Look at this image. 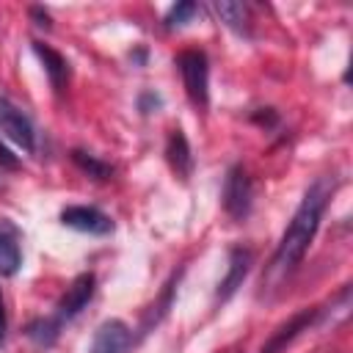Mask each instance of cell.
<instances>
[{
	"label": "cell",
	"mask_w": 353,
	"mask_h": 353,
	"mask_svg": "<svg viewBox=\"0 0 353 353\" xmlns=\"http://www.w3.org/2000/svg\"><path fill=\"white\" fill-rule=\"evenodd\" d=\"M331 190H334V182L331 179H314L309 185V190L303 193L287 232L281 234L279 245H276V254L265 270V279L262 284H268L265 290H276L303 259V254L309 251L314 234H317V226H320V218H323V210L331 199Z\"/></svg>",
	"instance_id": "1"
},
{
	"label": "cell",
	"mask_w": 353,
	"mask_h": 353,
	"mask_svg": "<svg viewBox=\"0 0 353 353\" xmlns=\"http://www.w3.org/2000/svg\"><path fill=\"white\" fill-rule=\"evenodd\" d=\"M176 66L185 83V91L196 108H207L210 102V63L201 50H182L176 55Z\"/></svg>",
	"instance_id": "2"
},
{
	"label": "cell",
	"mask_w": 353,
	"mask_h": 353,
	"mask_svg": "<svg viewBox=\"0 0 353 353\" xmlns=\"http://www.w3.org/2000/svg\"><path fill=\"white\" fill-rule=\"evenodd\" d=\"M251 199H254V188H251V179H248L245 168H243V165H232V168L226 171L223 193H221L223 210H226L234 221H243V218L251 212Z\"/></svg>",
	"instance_id": "3"
},
{
	"label": "cell",
	"mask_w": 353,
	"mask_h": 353,
	"mask_svg": "<svg viewBox=\"0 0 353 353\" xmlns=\"http://www.w3.org/2000/svg\"><path fill=\"white\" fill-rule=\"evenodd\" d=\"M0 130L6 132V138H11L17 146H22L25 152H33L36 146V135H33V124L30 119L6 97H0Z\"/></svg>",
	"instance_id": "4"
},
{
	"label": "cell",
	"mask_w": 353,
	"mask_h": 353,
	"mask_svg": "<svg viewBox=\"0 0 353 353\" xmlns=\"http://www.w3.org/2000/svg\"><path fill=\"white\" fill-rule=\"evenodd\" d=\"M61 223L85 234H110L113 232V221L97 210V207H85V204H72L66 210H61Z\"/></svg>",
	"instance_id": "5"
},
{
	"label": "cell",
	"mask_w": 353,
	"mask_h": 353,
	"mask_svg": "<svg viewBox=\"0 0 353 353\" xmlns=\"http://www.w3.org/2000/svg\"><path fill=\"white\" fill-rule=\"evenodd\" d=\"M94 284H97L94 273H80V276L72 281V287L63 292V298L58 301L55 320H58V323H63V320L77 317V314L88 306V301H91V295H94Z\"/></svg>",
	"instance_id": "6"
},
{
	"label": "cell",
	"mask_w": 353,
	"mask_h": 353,
	"mask_svg": "<svg viewBox=\"0 0 353 353\" xmlns=\"http://www.w3.org/2000/svg\"><path fill=\"white\" fill-rule=\"evenodd\" d=\"M130 345H132L130 325L121 320H105L97 328L88 353H130Z\"/></svg>",
	"instance_id": "7"
},
{
	"label": "cell",
	"mask_w": 353,
	"mask_h": 353,
	"mask_svg": "<svg viewBox=\"0 0 353 353\" xmlns=\"http://www.w3.org/2000/svg\"><path fill=\"white\" fill-rule=\"evenodd\" d=\"M251 262H254V254L248 248H232L229 251V268H226V276L218 284V301H226V298L234 295V290L243 284Z\"/></svg>",
	"instance_id": "8"
},
{
	"label": "cell",
	"mask_w": 353,
	"mask_h": 353,
	"mask_svg": "<svg viewBox=\"0 0 353 353\" xmlns=\"http://www.w3.org/2000/svg\"><path fill=\"white\" fill-rule=\"evenodd\" d=\"M19 262H22L19 232H17V226L11 221L0 218V273L3 276H14Z\"/></svg>",
	"instance_id": "9"
},
{
	"label": "cell",
	"mask_w": 353,
	"mask_h": 353,
	"mask_svg": "<svg viewBox=\"0 0 353 353\" xmlns=\"http://www.w3.org/2000/svg\"><path fill=\"white\" fill-rule=\"evenodd\" d=\"M165 157H168V165L174 168V174L179 179H188L190 171H193V154H190V146H188V138L182 130H171L168 135V143H165Z\"/></svg>",
	"instance_id": "10"
},
{
	"label": "cell",
	"mask_w": 353,
	"mask_h": 353,
	"mask_svg": "<svg viewBox=\"0 0 353 353\" xmlns=\"http://www.w3.org/2000/svg\"><path fill=\"white\" fill-rule=\"evenodd\" d=\"M314 314H317L314 309H301L298 314H292V317H290V320H287V323H284V325L270 336V342H268L259 353H279L284 345H290V342H292V339H295V336H298V334H301V331L314 320Z\"/></svg>",
	"instance_id": "11"
},
{
	"label": "cell",
	"mask_w": 353,
	"mask_h": 353,
	"mask_svg": "<svg viewBox=\"0 0 353 353\" xmlns=\"http://www.w3.org/2000/svg\"><path fill=\"white\" fill-rule=\"evenodd\" d=\"M33 52L41 58V63H44V69H47V77H50V83H52V88L55 91H63V85H66V80H69V63H66V58L61 55V52H55L52 47H47V44H33Z\"/></svg>",
	"instance_id": "12"
},
{
	"label": "cell",
	"mask_w": 353,
	"mask_h": 353,
	"mask_svg": "<svg viewBox=\"0 0 353 353\" xmlns=\"http://www.w3.org/2000/svg\"><path fill=\"white\" fill-rule=\"evenodd\" d=\"M212 11L237 33H248V6L245 3H212Z\"/></svg>",
	"instance_id": "13"
},
{
	"label": "cell",
	"mask_w": 353,
	"mask_h": 353,
	"mask_svg": "<svg viewBox=\"0 0 353 353\" xmlns=\"http://www.w3.org/2000/svg\"><path fill=\"white\" fill-rule=\"evenodd\" d=\"M72 160H74V165H77L80 171H85V174L94 176V179H108V176L113 174V165H110V163H105V160H99V157H94V154L83 152V149H74V152H72Z\"/></svg>",
	"instance_id": "14"
},
{
	"label": "cell",
	"mask_w": 353,
	"mask_h": 353,
	"mask_svg": "<svg viewBox=\"0 0 353 353\" xmlns=\"http://www.w3.org/2000/svg\"><path fill=\"white\" fill-rule=\"evenodd\" d=\"M58 328L61 323L55 317H41V320H33L28 325V336L39 345V347H50L55 339H58Z\"/></svg>",
	"instance_id": "15"
},
{
	"label": "cell",
	"mask_w": 353,
	"mask_h": 353,
	"mask_svg": "<svg viewBox=\"0 0 353 353\" xmlns=\"http://www.w3.org/2000/svg\"><path fill=\"white\" fill-rule=\"evenodd\" d=\"M196 11H199L196 3H176V6L165 14V28H182V25H188V22L196 17Z\"/></svg>",
	"instance_id": "16"
},
{
	"label": "cell",
	"mask_w": 353,
	"mask_h": 353,
	"mask_svg": "<svg viewBox=\"0 0 353 353\" xmlns=\"http://www.w3.org/2000/svg\"><path fill=\"white\" fill-rule=\"evenodd\" d=\"M0 165H3V168H17V157H14L3 143H0Z\"/></svg>",
	"instance_id": "17"
},
{
	"label": "cell",
	"mask_w": 353,
	"mask_h": 353,
	"mask_svg": "<svg viewBox=\"0 0 353 353\" xmlns=\"http://www.w3.org/2000/svg\"><path fill=\"white\" fill-rule=\"evenodd\" d=\"M149 105L157 108V105H160V97H154V94H143V97H141V110L149 113Z\"/></svg>",
	"instance_id": "18"
},
{
	"label": "cell",
	"mask_w": 353,
	"mask_h": 353,
	"mask_svg": "<svg viewBox=\"0 0 353 353\" xmlns=\"http://www.w3.org/2000/svg\"><path fill=\"white\" fill-rule=\"evenodd\" d=\"M6 339V309H3V295H0V345Z\"/></svg>",
	"instance_id": "19"
}]
</instances>
